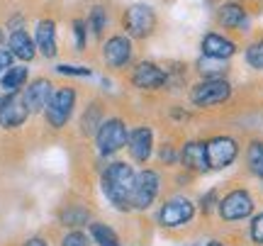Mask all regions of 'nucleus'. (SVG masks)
I'll return each mask as SVG.
<instances>
[{
  "instance_id": "nucleus-1",
  "label": "nucleus",
  "mask_w": 263,
  "mask_h": 246,
  "mask_svg": "<svg viewBox=\"0 0 263 246\" xmlns=\"http://www.w3.org/2000/svg\"><path fill=\"white\" fill-rule=\"evenodd\" d=\"M137 173L129 163L112 161L103 171V193L117 210H132V190H134Z\"/></svg>"
},
{
  "instance_id": "nucleus-2",
  "label": "nucleus",
  "mask_w": 263,
  "mask_h": 246,
  "mask_svg": "<svg viewBox=\"0 0 263 246\" xmlns=\"http://www.w3.org/2000/svg\"><path fill=\"white\" fill-rule=\"evenodd\" d=\"M127 124L120 120V117H110V120H103V124L98 127L95 132V146L103 156H112L120 149L127 146Z\"/></svg>"
},
{
  "instance_id": "nucleus-3",
  "label": "nucleus",
  "mask_w": 263,
  "mask_h": 246,
  "mask_svg": "<svg viewBox=\"0 0 263 246\" xmlns=\"http://www.w3.org/2000/svg\"><path fill=\"white\" fill-rule=\"evenodd\" d=\"M232 85L224 78H205L190 90V100L197 107H215V105L229 100Z\"/></svg>"
},
{
  "instance_id": "nucleus-4",
  "label": "nucleus",
  "mask_w": 263,
  "mask_h": 246,
  "mask_svg": "<svg viewBox=\"0 0 263 246\" xmlns=\"http://www.w3.org/2000/svg\"><path fill=\"white\" fill-rule=\"evenodd\" d=\"M161 190V176L154 168H144L137 173L134 190H132V207L134 210H149Z\"/></svg>"
},
{
  "instance_id": "nucleus-5",
  "label": "nucleus",
  "mask_w": 263,
  "mask_h": 246,
  "mask_svg": "<svg viewBox=\"0 0 263 246\" xmlns=\"http://www.w3.org/2000/svg\"><path fill=\"white\" fill-rule=\"evenodd\" d=\"M73 107H76V90L73 88H59L54 90L51 95V100H49L47 110V122L54 127V129H61L66 127V122L71 120V115H73Z\"/></svg>"
},
{
  "instance_id": "nucleus-6",
  "label": "nucleus",
  "mask_w": 263,
  "mask_h": 246,
  "mask_svg": "<svg viewBox=\"0 0 263 246\" xmlns=\"http://www.w3.org/2000/svg\"><path fill=\"white\" fill-rule=\"evenodd\" d=\"M193 217H195V205L188 198H171L159 210V222L168 229L185 227L188 222H193Z\"/></svg>"
},
{
  "instance_id": "nucleus-7",
  "label": "nucleus",
  "mask_w": 263,
  "mask_h": 246,
  "mask_svg": "<svg viewBox=\"0 0 263 246\" xmlns=\"http://www.w3.org/2000/svg\"><path fill=\"white\" fill-rule=\"evenodd\" d=\"M124 29L134 39H146L156 29V12L149 5H132L124 12Z\"/></svg>"
},
{
  "instance_id": "nucleus-8",
  "label": "nucleus",
  "mask_w": 263,
  "mask_h": 246,
  "mask_svg": "<svg viewBox=\"0 0 263 246\" xmlns=\"http://www.w3.org/2000/svg\"><path fill=\"white\" fill-rule=\"evenodd\" d=\"M205 149L210 168H227L239 156V144L232 137H212L210 142H205Z\"/></svg>"
},
{
  "instance_id": "nucleus-9",
  "label": "nucleus",
  "mask_w": 263,
  "mask_h": 246,
  "mask_svg": "<svg viewBox=\"0 0 263 246\" xmlns=\"http://www.w3.org/2000/svg\"><path fill=\"white\" fill-rule=\"evenodd\" d=\"M251 212H254V198L246 190H232V193H227L224 198L219 200V215L227 222L246 219Z\"/></svg>"
},
{
  "instance_id": "nucleus-10",
  "label": "nucleus",
  "mask_w": 263,
  "mask_h": 246,
  "mask_svg": "<svg viewBox=\"0 0 263 246\" xmlns=\"http://www.w3.org/2000/svg\"><path fill=\"white\" fill-rule=\"evenodd\" d=\"M27 117L29 110L20 93H10L0 100V127L3 129H17L27 122Z\"/></svg>"
},
{
  "instance_id": "nucleus-11",
  "label": "nucleus",
  "mask_w": 263,
  "mask_h": 246,
  "mask_svg": "<svg viewBox=\"0 0 263 246\" xmlns=\"http://www.w3.org/2000/svg\"><path fill=\"white\" fill-rule=\"evenodd\" d=\"M51 95H54L51 81H47V78H37V81H32V83L25 88L22 100H25L29 112H44L49 100H51Z\"/></svg>"
},
{
  "instance_id": "nucleus-12",
  "label": "nucleus",
  "mask_w": 263,
  "mask_h": 246,
  "mask_svg": "<svg viewBox=\"0 0 263 246\" xmlns=\"http://www.w3.org/2000/svg\"><path fill=\"white\" fill-rule=\"evenodd\" d=\"M103 59L110 68H124L132 61V42L122 34L110 37L103 47Z\"/></svg>"
},
{
  "instance_id": "nucleus-13",
  "label": "nucleus",
  "mask_w": 263,
  "mask_h": 246,
  "mask_svg": "<svg viewBox=\"0 0 263 246\" xmlns=\"http://www.w3.org/2000/svg\"><path fill=\"white\" fill-rule=\"evenodd\" d=\"M132 83L139 90H159L166 85V71L159 68L156 64H151V61H141L132 73Z\"/></svg>"
},
{
  "instance_id": "nucleus-14",
  "label": "nucleus",
  "mask_w": 263,
  "mask_h": 246,
  "mask_svg": "<svg viewBox=\"0 0 263 246\" xmlns=\"http://www.w3.org/2000/svg\"><path fill=\"white\" fill-rule=\"evenodd\" d=\"M127 149H129V156L137 163L149 161L151 152H154V132L149 127H134L127 137Z\"/></svg>"
},
{
  "instance_id": "nucleus-15",
  "label": "nucleus",
  "mask_w": 263,
  "mask_h": 246,
  "mask_svg": "<svg viewBox=\"0 0 263 246\" xmlns=\"http://www.w3.org/2000/svg\"><path fill=\"white\" fill-rule=\"evenodd\" d=\"M183 166L188 171H210V163H207V149H205V142H185L183 152H180V159H178Z\"/></svg>"
},
{
  "instance_id": "nucleus-16",
  "label": "nucleus",
  "mask_w": 263,
  "mask_h": 246,
  "mask_svg": "<svg viewBox=\"0 0 263 246\" xmlns=\"http://www.w3.org/2000/svg\"><path fill=\"white\" fill-rule=\"evenodd\" d=\"M202 54L205 56H212V59H229L236 54V44L232 42V39L222 37V34H215V32H210V34H205L202 37Z\"/></svg>"
},
{
  "instance_id": "nucleus-17",
  "label": "nucleus",
  "mask_w": 263,
  "mask_h": 246,
  "mask_svg": "<svg viewBox=\"0 0 263 246\" xmlns=\"http://www.w3.org/2000/svg\"><path fill=\"white\" fill-rule=\"evenodd\" d=\"M34 44H37V49L47 59L57 56V25H54V20H42L37 25Z\"/></svg>"
},
{
  "instance_id": "nucleus-18",
  "label": "nucleus",
  "mask_w": 263,
  "mask_h": 246,
  "mask_svg": "<svg viewBox=\"0 0 263 246\" xmlns=\"http://www.w3.org/2000/svg\"><path fill=\"white\" fill-rule=\"evenodd\" d=\"M217 22L227 29H246L249 17H246L244 8L239 3H224L222 8L217 10Z\"/></svg>"
},
{
  "instance_id": "nucleus-19",
  "label": "nucleus",
  "mask_w": 263,
  "mask_h": 246,
  "mask_svg": "<svg viewBox=\"0 0 263 246\" xmlns=\"http://www.w3.org/2000/svg\"><path fill=\"white\" fill-rule=\"evenodd\" d=\"M10 51H12V56L15 59H22V61H32L34 59V54H37V44L32 42V37H29L25 29H15L12 34H10Z\"/></svg>"
},
{
  "instance_id": "nucleus-20",
  "label": "nucleus",
  "mask_w": 263,
  "mask_h": 246,
  "mask_svg": "<svg viewBox=\"0 0 263 246\" xmlns=\"http://www.w3.org/2000/svg\"><path fill=\"white\" fill-rule=\"evenodd\" d=\"M27 85V66H12L0 76V88L5 93H20Z\"/></svg>"
},
{
  "instance_id": "nucleus-21",
  "label": "nucleus",
  "mask_w": 263,
  "mask_h": 246,
  "mask_svg": "<svg viewBox=\"0 0 263 246\" xmlns=\"http://www.w3.org/2000/svg\"><path fill=\"white\" fill-rule=\"evenodd\" d=\"M90 239L98 246H120L117 232L110 229L107 224H100V222H90Z\"/></svg>"
},
{
  "instance_id": "nucleus-22",
  "label": "nucleus",
  "mask_w": 263,
  "mask_h": 246,
  "mask_svg": "<svg viewBox=\"0 0 263 246\" xmlns=\"http://www.w3.org/2000/svg\"><path fill=\"white\" fill-rule=\"evenodd\" d=\"M227 64L224 59H212V56H202L197 61V71L205 78H222L227 73Z\"/></svg>"
},
{
  "instance_id": "nucleus-23",
  "label": "nucleus",
  "mask_w": 263,
  "mask_h": 246,
  "mask_svg": "<svg viewBox=\"0 0 263 246\" xmlns=\"http://www.w3.org/2000/svg\"><path fill=\"white\" fill-rule=\"evenodd\" d=\"M100 124H103V107L93 103L81 117V129H83V134H95Z\"/></svg>"
},
{
  "instance_id": "nucleus-24",
  "label": "nucleus",
  "mask_w": 263,
  "mask_h": 246,
  "mask_svg": "<svg viewBox=\"0 0 263 246\" xmlns=\"http://www.w3.org/2000/svg\"><path fill=\"white\" fill-rule=\"evenodd\" d=\"M61 224H66V227H83V224H90V212L85 207H66L64 212H61Z\"/></svg>"
},
{
  "instance_id": "nucleus-25",
  "label": "nucleus",
  "mask_w": 263,
  "mask_h": 246,
  "mask_svg": "<svg viewBox=\"0 0 263 246\" xmlns=\"http://www.w3.org/2000/svg\"><path fill=\"white\" fill-rule=\"evenodd\" d=\"M246 161L254 176L263 178V142H251L249 144V152H246Z\"/></svg>"
},
{
  "instance_id": "nucleus-26",
  "label": "nucleus",
  "mask_w": 263,
  "mask_h": 246,
  "mask_svg": "<svg viewBox=\"0 0 263 246\" xmlns=\"http://www.w3.org/2000/svg\"><path fill=\"white\" fill-rule=\"evenodd\" d=\"M85 25L93 29L95 37H100V34L105 32V27H107V12H105V8L95 5V8L90 10V17H88V22H85Z\"/></svg>"
},
{
  "instance_id": "nucleus-27",
  "label": "nucleus",
  "mask_w": 263,
  "mask_h": 246,
  "mask_svg": "<svg viewBox=\"0 0 263 246\" xmlns=\"http://www.w3.org/2000/svg\"><path fill=\"white\" fill-rule=\"evenodd\" d=\"M246 64L251 68H263V39L261 42H254L251 47L246 49Z\"/></svg>"
},
{
  "instance_id": "nucleus-28",
  "label": "nucleus",
  "mask_w": 263,
  "mask_h": 246,
  "mask_svg": "<svg viewBox=\"0 0 263 246\" xmlns=\"http://www.w3.org/2000/svg\"><path fill=\"white\" fill-rule=\"evenodd\" d=\"M61 246H90V239L85 237L81 229H71V232L61 239Z\"/></svg>"
},
{
  "instance_id": "nucleus-29",
  "label": "nucleus",
  "mask_w": 263,
  "mask_h": 246,
  "mask_svg": "<svg viewBox=\"0 0 263 246\" xmlns=\"http://www.w3.org/2000/svg\"><path fill=\"white\" fill-rule=\"evenodd\" d=\"M57 73H61V76H81V78H88V76H90V68H88V66H76V64H59V66H57Z\"/></svg>"
},
{
  "instance_id": "nucleus-30",
  "label": "nucleus",
  "mask_w": 263,
  "mask_h": 246,
  "mask_svg": "<svg viewBox=\"0 0 263 246\" xmlns=\"http://www.w3.org/2000/svg\"><path fill=\"white\" fill-rule=\"evenodd\" d=\"M85 27H88V25H85L83 20H76V22H73L76 49H78V51H83V49H85Z\"/></svg>"
},
{
  "instance_id": "nucleus-31",
  "label": "nucleus",
  "mask_w": 263,
  "mask_h": 246,
  "mask_svg": "<svg viewBox=\"0 0 263 246\" xmlns=\"http://www.w3.org/2000/svg\"><path fill=\"white\" fill-rule=\"evenodd\" d=\"M251 239L256 244H263V212L256 215L254 222H251Z\"/></svg>"
},
{
  "instance_id": "nucleus-32",
  "label": "nucleus",
  "mask_w": 263,
  "mask_h": 246,
  "mask_svg": "<svg viewBox=\"0 0 263 246\" xmlns=\"http://www.w3.org/2000/svg\"><path fill=\"white\" fill-rule=\"evenodd\" d=\"M12 61H15L12 51H10V49H0V76H3L8 68H12Z\"/></svg>"
},
{
  "instance_id": "nucleus-33",
  "label": "nucleus",
  "mask_w": 263,
  "mask_h": 246,
  "mask_svg": "<svg viewBox=\"0 0 263 246\" xmlns=\"http://www.w3.org/2000/svg\"><path fill=\"white\" fill-rule=\"evenodd\" d=\"M215 202H217V193L215 190H210L207 195H202V212H212V207H215Z\"/></svg>"
},
{
  "instance_id": "nucleus-34",
  "label": "nucleus",
  "mask_w": 263,
  "mask_h": 246,
  "mask_svg": "<svg viewBox=\"0 0 263 246\" xmlns=\"http://www.w3.org/2000/svg\"><path fill=\"white\" fill-rule=\"evenodd\" d=\"M178 159H180V156H176V152L171 149L168 144L161 149V161H163V163H166V161H178Z\"/></svg>"
},
{
  "instance_id": "nucleus-35",
  "label": "nucleus",
  "mask_w": 263,
  "mask_h": 246,
  "mask_svg": "<svg viewBox=\"0 0 263 246\" xmlns=\"http://www.w3.org/2000/svg\"><path fill=\"white\" fill-rule=\"evenodd\" d=\"M25 246H49V244L42 237H32V239H27V241H25Z\"/></svg>"
},
{
  "instance_id": "nucleus-36",
  "label": "nucleus",
  "mask_w": 263,
  "mask_h": 246,
  "mask_svg": "<svg viewBox=\"0 0 263 246\" xmlns=\"http://www.w3.org/2000/svg\"><path fill=\"white\" fill-rule=\"evenodd\" d=\"M207 246H224V244H219V241H210Z\"/></svg>"
},
{
  "instance_id": "nucleus-37",
  "label": "nucleus",
  "mask_w": 263,
  "mask_h": 246,
  "mask_svg": "<svg viewBox=\"0 0 263 246\" xmlns=\"http://www.w3.org/2000/svg\"><path fill=\"white\" fill-rule=\"evenodd\" d=\"M0 44H3V32H0Z\"/></svg>"
},
{
  "instance_id": "nucleus-38",
  "label": "nucleus",
  "mask_w": 263,
  "mask_h": 246,
  "mask_svg": "<svg viewBox=\"0 0 263 246\" xmlns=\"http://www.w3.org/2000/svg\"><path fill=\"white\" fill-rule=\"evenodd\" d=\"M0 100H3V98H0Z\"/></svg>"
}]
</instances>
